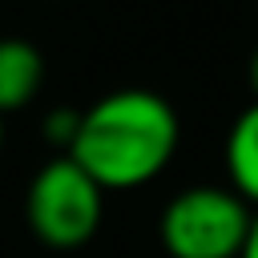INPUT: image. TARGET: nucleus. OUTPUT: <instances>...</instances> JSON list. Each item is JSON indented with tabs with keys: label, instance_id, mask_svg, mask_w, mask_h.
<instances>
[{
	"label": "nucleus",
	"instance_id": "nucleus-8",
	"mask_svg": "<svg viewBox=\"0 0 258 258\" xmlns=\"http://www.w3.org/2000/svg\"><path fill=\"white\" fill-rule=\"evenodd\" d=\"M242 258H258V214H254V230H250V238H246V250H242Z\"/></svg>",
	"mask_w": 258,
	"mask_h": 258
},
{
	"label": "nucleus",
	"instance_id": "nucleus-2",
	"mask_svg": "<svg viewBox=\"0 0 258 258\" xmlns=\"http://www.w3.org/2000/svg\"><path fill=\"white\" fill-rule=\"evenodd\" d=\"M254 214L230 185H189L165 202L157 234L169 258H242Z\"/></svg>",
	"mask_w": 258,
	"mask_h": 258
},
{
	"label": "nucleus",
	"instance_id": "nucleus-1",
	"mask_svg": "<svg viewBox=\"0 0 258 258\" xmlns=\"http://www.w3.org/2000/svg\"><path fill=\"white\" fill-rule=\"evenodd\" d=\"M181 121L177 109L153 89H113L81 109L73 157L105 194L137 189L153 181L177 153Z\"/></svg>",
	"mask_w": 258,
	"mask_h": 258
},
{
	"label": "nucleus",
	"instance_id": "nucleus-9",
	"mask_svg": "<svg viewBox=\"0 0 258 258\" xmlns=\"http://www.w3.org/2000/svg\"><path fill=\"white\" fill-rule=\"evenodd\" d=\"M0 149H4V113H0Z\"/></svg>",
	"mask_w": 258,
	"mask_h": 258
},
{
	"label": "nucleus",
	"instance_id": "nucleus-7",
	"mask_svg": "<svg viewBox=\"0 0 258 258\" xmlns=\"http://www.w3.org/2000/svg\"><path fill=\"white\" fill-rule=\"evenodd\" d=\"M246 81H250V93H254V101H258V48H254V56H250V64H246Z\"/></svg>",
	"mask_w": 258,
	"mask_h": 258
},
{
	"label": "nucleus",
	"instance_id": "nucleus-3",
	"mask_svg": "<svg viewBox=\"0 0 258 258\" xmlns=\"http://www.w3.org/2000/svg\"><path fill=\"white\" fill-rule=\"evenodd\" d=\"M24 218H28V230L44 246H52V250H77V246H85L101 230L105 189L73 157H52L28 181Z\"/></svg>",
	"mask_w": 258,
	"mask_h": 258
},
{
	"label": "nucleus",
	"instance_id": "nucleus-6",
	"mask_svg": "<svg viewBox=\"0 0 258 258\" xmlns=\"http://www.w3.org/2000/svg\"><path fill=\"white\" fill-rule=\"evenodd\" d=\"M77 129H81V109H52V113L44 117V137H48L52 145H60V157L73 149Z\"/></svg>",
	"mask_w": 258,
	"mask_h": 258
},
{
	"label": "nucleus",
	"instance_id": "nucleus-4",
	"mask_svg": "<svg viewBox=\"0 0 258 258\" xmlns=\"http://www.w3.org/2000/svg\"><path fill=\"white\" fill-rule=\"evenodd\" d=\"M44 85V56L24 36H0V113L32 105Z\"/></svg>",
	"mask_w": 258,
	"mask_h": 258
},
{
	"label": "nucleus",
	"instance_id": "nucleus-10",
	"mask_svg": "<svg viewBox=\"0 0 258 258\" xmlns=\"http://www.w3.org/2000/svg\"><path fill=\"white\" fill-rule=\"evenodd\" d=\"M254 4H258V0H254Z\"/></svg>",
	"mask_w": 258,
	"mask_h": 258
},
{
	"label": "nucleus",
	"instance_id": "nucleus-5",
	"mask_svg": "<svg viewBox=\"0 0 258 258\" xmlns=\"http://www.w3.org/2000/svg\"><path fill=\"white\" fill-rule=\"evenodd\" d=\"M226 173L230 189L258 210V101H250L226 133Z\"/></svg>",
	"mask_w": 258,
	"mask_h": 258
}]
</instances>
